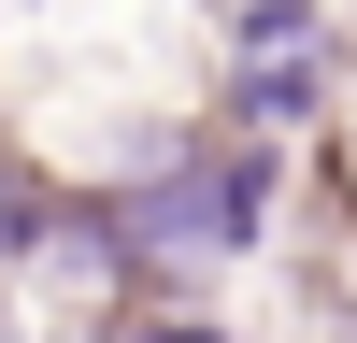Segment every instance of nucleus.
<instances>
[{
	"mask_svg": "<svg viewBox=\"0 0 357 343\" xmlns=\"http://www.w3.org/2000/svg\"><path fill=\"white\" fill-rule=\"evenodd\" d=\"M272 200H286V143H243V129H186L158 143L143 172H114V186H86V215H100L114 272H229V257L272 243Z\"/></svg>",
	"mask_w": 357,
	"mask_h": 343,
	"instance_id": "obj_1",
	"label": "nucleus"
},
{
	"mask_svg": "<svg viewBox=\"0 0 357 343\" xmlns=\"http://www.w3.org/2000/svg\"><path fill=\"white\" fill-rule=\"evenodd\" d=\"M314 114H329V57H229V114H215V129H243V143H301Z\"/></svg>",
	"mask_w": 357,
	"mask_h": 343,
	"instance_id": "obj_2",
	"label": "nucleus"
},
{
	"mask_svg": "<svg viewBox=\"0 0 357 343\" xmlns=\"http://www.w3.org/2000/svg\"><path fill=\"white\" fill-rule=\"evenodd\" d=\"M229 57H329V0H229Z\"/></svg>",
	"mask_w": 357,
	"mask_h": 343,
	"instance_id": "obj_3",
	"label": "nucleus"
},
{
	"mask_svg": "<svg viewBox=\"0 0 357 343\" xmlns=\"http://www.w3.org/2000/svg\"><path fill=\"white\" fill-rule=\"evenodd\" d=\"M129 343H229V314H200V300H143Z\"/></svg>",
	"mask_w": 357,
	"mask_h": 343,
	"instance_id": "obj_4",
	"label": "nucleus"
}]
</instances>
